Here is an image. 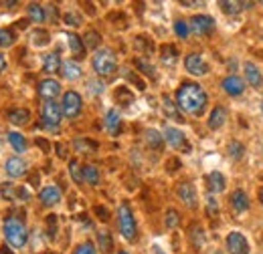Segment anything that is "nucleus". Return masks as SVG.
Here are the masks:
<instances>
[{
  "label": "nucleus",
  "mask_w": 263,
  "mask_h": 254,
  "mask_svg": "<svg viewBox=\"0 0 263 254\" xmlns=\"http://www.w3.org/2000/svg\"><path fill=\"white\" fill-rule=\"evenodd\" d=\"M259 202L263 204V188H261V192H259Z\"/></svg>",
  "instance_id": "4d7b16f0"
},
{
  "label": "nucleus",
  "mask_w": 263,
  "mask_h": 254,
  "mask_svg": "<svg viewBox=\"0 0 263 254\" xmlns=\"http://www.w3.org/2000/svg\"><path fill=\"white\" fill-rule=\"evenodd\" d=\"M98 242H99V248H101V252H111V248H114V240H111V234L109 232H99L98 234Z\"/></svg>",
  "instance_id": "bb28decb"
},
{
  "label": "nucleus",
  "mask_w": 263,
  "mask_h": 254,
  "mask_svg": "<svg viewBox=\"0 0 263 254\" xmlns=\"http://www.w3.org/2000/svg\"><path fill=\"white\" fill-rule=\"evenodd\" d=\"M96 212H98L99 220H103V222H105V220L109 218V214H107V210H105V208H101V206H98V208H96Z\"/></svg>",
  "instance_id": "8fccbe9b"
},
{
  "label": "nucleus",
  "mask_w": 263,
  "mask_h": 254,
  "mask_svg": "<svg viewBox=\"0 0 263 254\" xmlns=\"http://www.w3.org/2000/svg\"><path fill=\"white\" fill-rule=\"evenodd\" d=\"M116 67H118V61H116L114 51H109V49H99L98 53L93 55V69H96V73L101 75V77L111 75V73L116 71Z\"/></svg>",
  "instance_id": "7ed1b4c3"
},
{
  "label": "nucleus",
  "mask_w": 263,
  "mask_h": 254,
  "mask_svg": "<svg viewBox=\"0 0 263 254\" xmlns=\"http://www.w3.org/2000/svg\"><path fill=\"white\" fill-rule=\"evenodd\" d=\"M206 208H209V214H211V216H217L219 206H217V200H215V198H209V200H206Z\"/></svg>",
  "instance_id": "09e8293b"
},
{
  "label": "nucleus",
  "mask_w": 263,
  "mask_h": 254,
  "mask_svg": "<svg viewBox=\"0 0 263 254\" xmlns=\"http://www.w3.org/2000/svg\"><path fill=\"white\" fill-rule=\"evenodd\" d=\"M4 170H6V174H8L10 178H23V176L27 174V163L21 158H10V159H6Z\"/></svg>",
  "instance_id": "2eb2a0df"
},
{
  "label": "nucleus",
  "mask_w": 263,
  "mask_h": 254,
  "mask_svg": "<svg viewBox=\"0 0 263 254\" xmlns=\"http://www.w3.org/2000/svg\"><path fill=\"white\" fill-rule=\"evenodd\" d=\"M243 6H247V4H245V2H229V0L221 2V8H223L227 14H237L239 10H243Z\"/></svg>",
  "instance_id": "f704fd0d"
},
{
  "label": "nucleus",
  "mask_w": 263,
  "mask_h": 254,
  "mask_svg": "<svg viewBox=\"0 0 263 254\" xmlns=\"http://www.w3.org/2000/svg\"><path fill=\"white\" fill-rule=\"evenodd\" d=\"M116 101L120 103V105H130L132 101H134V95H132L130 89H126V87H118L116 89Z\"/></svg>",
  "instance_id": "c756f323"
},
{
  "label": "nucleus",
  "mask_w": 263,
  "mask_h": 254,
  "mask_svg": "<svg viewBox=\"0 0 263 254\" xmlns=\"http://www.w3.org/2000/svg\"><path fill=\"white\" fill-rule=\"evenodd\" d=\"M124 75L130 79L132 83H136V85H138V89H144V87H146V85H144V81H142L138 75H132V71H124Z\"/></svg>",
  "instance_id": "de8ad7c7"
},
{
  "label": "nucleus",
  "mask_w": 263,
  "mask_h": 254,
  "mask_svg": "<svg viewBox=\"0 0 263 254\" xmlns=\"http://www.w3.org/2000/svg\"><path fill=\"white\" fill-rule=\"evenodd\" d=\"M225 119H227V111L223 107H215L211 111V115H209V127L211 129H221Z\"/></svg>",
  "instance_id": "aec40b11"
},
{
  "label": "nucleus",
  "mask_w": 263,
  "mask_h": 254,
  "mask_svg": "<svg viewBox=\"0 0 263 254\" xmlns=\"http://www.w3.org/2000/svg\"><path fill=\"white\" fill-rule=\"evenodd\" d=\"M191 238H193L195 246H202V242H204V232H202L200 226H193V228H191Z\"/></svg>",
  "instance_id": "e433bc0d"
},
{
  "label": "nucleus",
  "mask_w": 263,
  "mask_h": 254,
  "mask_svg": "<svg viewBox=\"0 0 263 254\" xmlns=\"http://www.w3.org/2000/svg\"><path fill=\"white\" fill-rule=\"evenodd\" d=\"M8 141H10V145H12L16 152H25V150H27L25 137H23L21 133H16V131H10V133H8Z\"/></svg>",
  "instance_id": "a878e982"
},
{
  "label": "nucleus",
  "mask_w": 263,
  "mask_h": 254,
  "mask_svg": "<svg viewBox=\"0 0 263 254\" xmlns=\"http://www.w3.org/2000/svg\"><path fill=\"white\" fill-rule=\"evenodd\" d=\"M63 77L69 79V81H75V79H79L81 77V69H79V65L77 63H63Z\"/></svg>",
  "instance_id": "393cba45"
},
{
  "label": "nucleus",
  "mask_w": 263,
  "mask_h": 254,
  "mask_svg": "<svg viewBox=\"0 0 263 254\" xmlns=\"http://www.w3.org/2000/svg\"><path fill=\"white\" fill-rule=\"evenodd\" d=\"M6 69V59H4V55L0 53V71H4Z\"/></svg>",
  "instance_id": "603ef678"
},
{
  "label": "nucleus",
  "mask_w": 263,
  "mask_h": 254,
  "mask_svg": "<svg viewBox=\"0 0 263 254\" xmlns=\"http://www.w3.org/2000/svg\"><path fill=\"white\" fill-rule=\"evenodd\" d=\"M81 105H83V101H81L79 93H75V91H67L65 95H63L61 111H63L65 117L73 119V117H77V115L81 113Z\"/></svg>",
  "instance_id": "423d86ee"
},
{
  "label": "nucleus",
  "mask_w": 263,
  "mask_h": 254,
  "mask_svg": "<svg viewBox=\"0 0 263 254\" xmlns=\"http://www.w3.org/2000/svg\"><path fill=\"white\" fill-rule=\"evenodd\" d=\"M176 103L182 111L191 115H200L206 107V93L197 83H182L176 91Z\"/></svg>",
  "instance_id": "f257e3e1"
},
{
  "label": "nucleus",
  "mask_w": 263,
  "mask_h": 254,
  "mask_svg": "<svg viewBox=\"0 0 263 254\" xmlns=\"http://www.w3.org/2000/svg\"><path fill=\"white\" fill-rule=\"evenodd\" d=\"M164 139L168 141V145H172L174 150H189L184 133H182L180 129H176V127H166Z\"/></svg>",
  "instance_id": "9d476101"
},
{
  "label": "nucleus",
  "mask_w": 263,
  "mask_h": 254,
  "mask_svg": "<svg viewBox=\"0 0 263 254\" xmlns=\"http://www.w3.org/2000/svg\"><path fill=\"white\" fill-rule=\"evenodd\" d=\"M57 152H59V158H65V156H67L65 147H63V145H57Z\"/></svg>",
  "instance_id": "864d4df0"
},
{
  "label": "nucleus",
  "mask_w": 263,
  "mask_h": 254,
  "mask_svg": "<svg viewBox=\"0 0 263 254\" xmlns=\"http://www.w3.org/2000/svg\"><path fill=\"white\" fill-rule=\"evenodd\" d=\"M39 198H41V202L45 206H53V204H57L61 200V190L57 186H45L39 194Z\"/></svg>",
  "instance_id": "dca6fc26"
},
{
  "label": "nucleus",
  "mask_w": 263,
  "mask_h": 254,
  "mask_svg": "<svg viewBox=\"0 0 263 254\" xmlns=\"http://www.w3.org/2000/svg\"><path fill=\"white\" fill-rule=\"evenodd\" d=\"M83 180L87 182V184H91V186H96L99 182V172L96 165H85L83 167Z\"/></svg>",
  "instance_id": "c85d7f7f"
},
{
  "label": "nucleus",
  "mask_w": 263,
  "mask_h": 254,
  "mask_svg": "<svg viewBox=\"0 0 263 254\" xmlns=\"http://www.w3.org/2000/svg\"><path fill=\"white\" fill-rule=\"evenodd\" d=\"M118 226H120V232L126 240L136 238V220H134V214H132L128 204H122L118 210Z\"/></svg>",
  "instance_id": "20e7f679"
},
{
  "label": "nucleus",
  "mask_w": 263,
  "mask_h": 254,
  "mask_svg": "<svg viewBox=\"0 0 263 254\" xmlns=\"http://www.w3.org/2000/svg\"><path fill=\"white\" fill-rule=\"evenodd\" d=\"M178 198L189 206V208H197V190H195V186L193 184H189V182H182L180 186H178Z\"/></svg>",
  "instance_id": "f8f14e48"
},
{
  "label": "nucleus",
  "mask_w": 263,
  "mask_h": 254,
  "mask_svg": "<svg viewBox=\"0 0 263 254\" xmlns=\"http://www.w3.org/2000/svg\"><path fill=\"white\" fill-rule=\"evenodd\" d=\"M36 143H39V145H41L45 152H49V143H47V141H43V139H36Z\"/></svg>",
  "instance_id": "3c124183"
},
{
  "label": "nucleus",
  "mask_w": 263,
  "mask_h": 254,
  "mask_svg": "<svg viewBox=\"0 0 263 254\" xmlns=\"http://www.w3.org/2000/svg\"><path fill=\"white\" fill-rule=\"evenodd\" d=\"M47 224H49V236L55 238V232H57V216H47Z\"/></svg>",
  "instance_id": "49530a36"
},
{
  "label": "nucleus",
  "mask_w": 263,
  "mask_h": 254,
  "mask_svg": "<svg viewBox=\"0 0 263 254\" xmlns=\"http://www.w3.org/2000/svg\"><path fill=\"white\" fill-rule=\"evenodd\" d=\"M69 172H71V178L77 182V184H81L83 182V170H81V165L73 159V161H69Z\"/></svg>",
  "instance_id": "c9c22d12"
},
{
  "label": "nucleus",
  "mask_w": 263,
  "mask_h": 254,
  "mask_svg": "<svg viewBox=\"0 0 263 254\" xmlns=\"http://www.w3.org/2000/svg\"><path fill=\"white\" fill-rule=\"evenodd\" d=\"M189 31H191V29H189V23H184V20H176V23H174V32H176L180 38H186V36H189Z\"/></svg>",
  "instance_id": "58836bf2"
},
{
  "label": "nucleus",
  "mask_w": 263,
  "mask_h": 254,
  "mask_svg": "<svg viewBox=\"0 0 263 254\" xmlns=\"http://www.w3.org/2000/svg\"><path fill=\"white\" fill-rule=\"evenodd\" d=\"M75 254H96V248H93V244H91V242H83V244H79V246H77Z\"/></svg>",
  "instance_id": "c03bdc74"
},
{
  "label": "nucleus",
  "mask_w": 263,
  "mask_h": 254,
  "mask_svg": "<svg viewBox=\"0 0 263 254\" xmlns=\"http://www.w3.org/2000/svg\"><path fill=\"white\" fill-rule=\"evenodd\" d=\"M12 43H14V34H12V31L2 29V31H0V47H10Z\"/></svg>",
  "instance_id": "a19ab883"
},
{
  "label": "nucleus",
  "mask_w": 263,
  "mask_h": 254,
  "mask_svg": "<svg viewBox=\"0 0 263 254\" xmlns=\"http://www.w3.org/2000/svg\"><path fill=\"white\" fill-rule=\"evenodd\" d=\"M184 67H186V71L191 73V75H195V77H200V75H206L209 73V65L204 63V59L197 55V53H193V55H189L186 59H184Z\"/></svg>",
  "instance_id": "1a4fd4ad"
},
{
  "label": "nucleus",
  "mask_w": 263,
  "mask_h": 254,
  "mask_svg": "<svg viewBox=\"0 0 263 254\" xmlns=\"http://www.w3.org/2000/svg\"><path fill=\"white\" fill-rule=\"evenodd\" d=\"M61 105H57L55 101H47L43 105V121H45V127L55 131L59 123H61Z\"/></svg>",
  "instance_id": "39448f33"
},
{
  "label": "nucleus",
  "mask_w": 263,
  "mask_h": 254,
  "mask_svg": "<svg viewBox=\"0 0 263 254\" xmlns=\"http://www.w3.org/2000/svg\"><path fill=\"white\" fill-rule=\"evenodd\" d=\"M189 29L195 32V34H209V32L215 29V20L206 14H195L189 23Z\"/></svg>",
  "instance_id": "6e6552de"
},
{
  "label": "nucleus",
  "mask_w": 263,
  "mask_h": 254,
  "mask_svg": "<svg viewBox=\"0 0 263 254\" xmlns=\"http://www.w3.org/2000/svg\"><path fill=\"white\" fill-rule=\"evenodd\" d=\"M162 107H164L166 115L168 117H172V119H176V121H180V113H178V109H176V105L170 101V97H162Z\"/></svg>",
  "instance_id": "473e14b6"
},
{
  "label": "nucleus",
  "mask_w": 263,
  "mask_h": 254,
  "mask_svg": "<svg viewBox=\"0 0 263 254\" xmlns=\"http://www.w3.org/2000/svg\"><path fill=\"white\" fill-rule=\"evenodd\" d=\"M0 254H12V252H10V250H6V246H4V248H0Z\"/></svg>",
  "instance_id": "6e6d98bb"
},
{
  "label": "nucleus",
  "mask_w": 263,
  "mask_h": 254,
  "mask_svg": "<svg viewBox=\"0 0 263 254\" xmlns=\"http://www.w3.org/2000/svg\"><path fill=\"white\" fill-rule=\"evenodd\" d=\"M99 40H101L99 32H96V31L85 32V36H83V47H87V49H96V47H99Z\"/></svg>",
  "instance_id": "72a5a7b5"
},
{
  "label": "nucleus",
  "mask_w": 263,
  "mask_h": 254,
  "mask_svg": "<svg viewBox=\"0 0 263 254\" xmlns=\"http://www.w3.org/2000/svg\"><path fill=\"white\" fill-rule=\"evenodd\" d=\"M134 63H136V67H138L140 71H144L148 77H154V67H152V65H148L144 59H136Z\"/></svg>",
  "instance_id": "79ce46f5"
},
{
  "label": "nucleus",
  "mask_w": 263,
  "mask_h": 254,
  "mask_svg": "<svg viewBox=\"0 0 263 254\" xmlns=\"http://www.w3.org/2000/svg\"><path fill=\"white\" fill-rule=\"evenodd\" d=\"M120 125H122L120 113H118L116 109H109V111H107V115H105V127H107V131L116 135V133L120 131Z\"/></svg>",
  "instance_id": "4be33fe9"
},
{
  "label": "nucleus",
  "mask_w": 263,
  "mask_h": 254,
  "mask_svg": "<svg viewBox=\"0 0 263 254\" xmlns=\"http://www.w3.org/2000/svg\"><path fill=\"white\" fill-rule=\"evenodd\" d=\"M67 40H69V49H71L73 57H77V59H83V53H85L83 40H81L77 34H67Z\"/></svg>",
  "instance_id": "5701e85b"
},
{
  "label": "nucleus",
  "mask_w": 263,
  "mask_h": 254,
  "mask_svg": "<svg viewBox=\"0 0 263 254\" xmlns=\"http://www.w3.org/2000/svg\"><path fill=\"white\" fill-rule=\"evenodd\" d=\"M29 18L33 20V23H36V25H41L43 20H45V8L41 6V4H29Z\"/></svg>",
  "instance_id": "b1692460"
},
{
  "label": "nucleus",
  "mask_w": 263,
  "mask_h": 254,
  "mask_svg": "<svg viewBox=\"0 0 263 254\" xmlns=\"http://www.w3.org/2000/svg\"><path fill=\"white\" fill-rule=\"evenodd\" d=\"M61 93V85L55 79H45L39 83V95L47 101H53L55 97Z\"/></svg>",
  "instance_id": "9b49d317"
},
{
  "label": "nucleus",
  "mask_w": 263,
  "mask_h": 254,
  "mask_svg": "<svg viewBox=\"0 0 263 254\" xmlns=\"http://www.w3.org/2000/svg\"><path fill=\"white\" fill-rule=\"evenodd\" d=\"M16 27H18V29H25V27H27V20H18Z\"/></svg>",
  "instance_id": "5fc2aeb1"
},
{
  "label": "nucleus",
  "mask_w": 263,
  "mask_h": 254,
  "mask_svg": "<svg viewBox=\"0 0 263 254\" xmlns=\"http://www.w3.org/2000/svg\"><path fill=\"white\" fill-rule=\"evenodd\" d=\"M180 224V214L176 210H168L166 212V226L168 228H176Z\"/></svg>",
  "instance_id": "4c0bfd02"
},
{
  "label": "nucleus",
  "mask_w": 263,
  "mask_h": 254,
  "mask_svg": "<svg viewBox=\"0 0 263 254\" xmlns=\"http://www.w3.org/2000/svg\"><path fill=\"white\" fill-rule=\"evenodd\" d=\"M146 141H148L150 147L158 150V147L162 145V135H160L156 129H148V131H146Z\"/></svg>",
  "instance_id": "7c9ffc66"
},
{
  "label": "nucleus",
  "mask_w": 263,
  "mask_h": 254,
  "mask_svg": "<svg viewBox=\"0 0 263 254\" xmlns=\"http://www.w3.org/2000/svg\"><path fill=\"white\" fill-rule=\"evenodd\" d=\"M4 230V238L12 248H23L27 244V228L25 224L16 218H6L2 224Z\"/></svg>",
  "instance_id": "f03ea898"
},
{
  "label": "nucleus",
  "mask_w": 263,
  "mask_h": 254,
  "mask_svg": "<svg viewBox=\"0 0 263 254\" xmlns=\"http://www.w3.org/2000/svg\"><path fill=\"white\" fill-rule=\"evenodd\" d=\"M65 23L67 25H71V27H79V25H81V16H77L75 12H67Z\"/></svg>",
  "instance_id": "a18cd8bd"
},
{
  "label": "nucleus",
  "mask_w": 263,
  "mask_h": 254,
  "mask_svg": "<svg viewBox=\"0 0 263 254\" xmlns=\"http://www.w3.org/2000/svg\"><path fill=\"white\" fill-rule=\"evenodd\" d=\"M227 250L229 254H249V242L241 232H231L227 236Z\"/></svg>",
  "instance_id": "0eeeda50"
},
{
  "label": "nucleus",
  "mask_w": 263,
  "mask_h": 254,
  "mask_svg": "<svg viewBox=\"0 0 263 254\" xmlns=\"http://www.w3.org/2000/svg\"><path fill=\"white\" fill-rule=\"evenodd\" d=\"M245 77H247V83H249L251 87H255V89L263 85L261 71H259L253 63H245Z\"/></svg>",
  "instance_id": "6ab92c4d"
},
{
  "label": "nucleus",
  "mask_w": 263,
  "mask_h": 254,
  "mask_svg": "<svg viewBox=\"0 0 263 254\" xmlns=\"http://www.w3.org/2000/svg\"><path fill=\"white\" fill-rule=\"evenodd\" d=\"M223 89H225V93H227V95L239 97L243 91H245V85H243V81H241L239 77L229 75V77H225V79H223Z\"/></svg>",
  "instance_id": "4468645a"
},
{
  "label": "nucleus",
  "mask_w": 263,
  "mask_h": 254,
  "mask_svg": "<svg viewBox=\"0 0 263 254\" xmlns=\"http://www.w3.org/2000/svg\"><path fill=\"white\" fill-rule=\"evenodd\" d=\"M231 208L235 210V212H245L247 208H249V198H247V194L243 190H235L231 194Z\"/></svg>",
  "instance_id": "f3484780"
},
{
  "label": "nucleus",
  "mask_w": 263,
  "mask_h": 254,
  "mask_svg": "<svg viewBox=\"0 0 263 254\" xmlns=\"http://www.w3.org/2000/svg\"><path fill=\"white\" fill-rule=\"evenodd\" d=\"M204 184H206V190L211 194H219V192L225 190V176L221 172H211L206 178H204Z\"/></svg>",
  "instance_id": "ddd939ff"
},
{
  "label": "nucleus",
  "mask_w": 263,
  "mask_h": 254,
  "mask_svg": "<svg viewBox=\"0 0 263 254\" xmlns=\"http://www.w3.org/2000/svg\"><path fill=\"white\" fill-rule=\"evenodd\" d=\"M8 121L14 123V125H27L31 121V111L29 109H23V107L10 109L8 111Z\"/></svg>",
  "instance_id": "a211bd4d"
},
{
  "label": "nucleus",
  "mask_w": 263,
  "mask_h": 254,
  "mask_svg": "<svg viewBox=\"0 0 263 254\" xmlns=\"http://www.w3.org/2000/svg\"><path fill=\"white\" fill-rule=\"evenodd\" d=\"M75 147L77 152H93L98 145L93 141H85V139H75Z\"/></svg>",
  "instance_id": "ea45409f"
},
{
  "label": "nucleus",
  "mask_w": 263,
  "mask_h": 254,
  "mask_svg": "<svg viewBox=\"0 0 263 254\" xmlns=\"http://www.w3.org/2000/svg\"><path fill=\"white\" fill-rule=\"evenodd\" d=\"M160 55H162V63H166V65L176 63V49H174L172 45H164V47L160 49Z\"/></svg>",
  "instance_id": "2f4dec72"
},
{
  "label": "nucleus",
  "mask_w": 263,
  "mask_h": 254,
  "mask_svg": "<svg viewBox=\"0 0 263 254\" xmlns=\"http://www.w3.org/2000/svg\"><path fill=\"white\" fill-rule=\"evenodd\" d=\"M120 254H128V252H126V250H122V252H120Z\"/></svg>",
  "instance_id": "13d9d810"
},
{
  "label": "nucleus",
  "mask_w": 263,
  "mask_h": 254,
  "mask_svg": "<svg viewBox=\"0 0 263 254\" xmlns=\"http://www.w3.org/2000/svg\"><path fill=\"white\" fill-rule=\"evenodd\" d=\"M261 109H263V101H261Z\"/></svg>",
  "instance_id": "bf43d9fd"
},
{
  "label": "nucleus",
  "mask_w": 263,
  "mask_h": 254,
  "mask_svg": "<svg viewBox=\"0 0 263 254\" xmlns=\"http://www.w3.org/2000/svg\"><path fill=\"white\" fill-rule=\"evenodd\" d=\"M31 40H33L34 47H45V45L51 43V34L47 31H43V29H39V31H34L31 34Z\"/></svg>",
  "instance_id": "cd10ccee"
},
{
  "label": "nucleus",
  "mask_w": 263,
  "mask_h": 254,
  "mask_svg": "<svg viewBox=\"0 0 263 254\" xmlns=\"http://www.w3.org/2000/svg\"><path fill=\"white\" fill-rule=\"evenodd\" d=\"M229 156L233 159H239L241 156H243V145L237 143V141H233V143L229 145Z\"/></svg>",
  "instance_id": "37998d69"
},
{
  "label": "nucleus",
  "mask_w": 263,
  "mask_h": 254,
  "mask_svg": "<svg viewBox=\"0 0 263 254\" xmlns=\"http://www.w3.org/2000/svg\"><path fill=\"white\" fill-rule=\"evenodd\" d=\"M61 67H63V65H61V57H59L57 53L45 55V59H43V69H45V73H57Z\"/></svg>",
  "instance_id": "412c9836"
}]
</instances>
